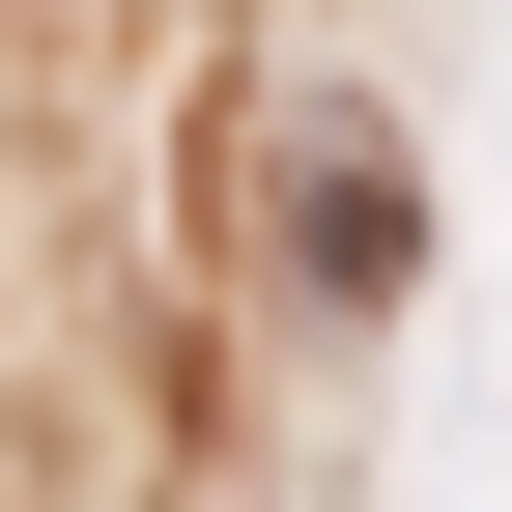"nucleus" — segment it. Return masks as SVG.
<instances>
[{"label": "nucleus", "mask_w": 512, "mask_h": 512, "mask_svg": "<svg viewBox=\"0 0 512 512\" xmlns=\"http://www.w3.org/2000/svg\"><path fill=\"white\" fill-rule=\"evenodd\" d=\"M256 200H285V256L342 313H399V256H427V200H399V143H342V114H285V171H256Z\"/></svg>", "instance_id": "obj_1"}]
</instances>
